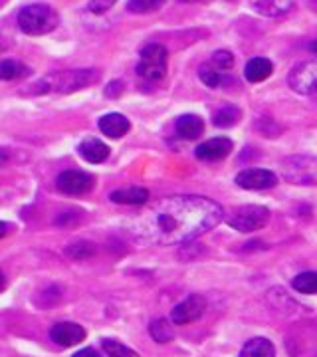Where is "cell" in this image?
I'll use <instances>...</instances> for the list:
<instances>
[{
	"label": "cell",
	"instance_id": "obj_1",
	"mask_svg": "<svg viewBox=\"0 0 317 357\" xmlns=\"http://www.w3.org/2000/svg\"><path fill=\"white\" fill-rule=\"evenodd\" d=\"M222 220L220 204L194 195L169 197L143 213L133 230L141 241L161 246L185 244L215 229Z\"/></svg>",
	"mask_w": 317,
	"mask_h": 357
},
{
	"label": "cell",
	"instance_id": "obj_2",
	"mask_svg": "<svg viewBox=\"0 0 317 357\" xmlns=\"http://www.w3.org/2000/svg\"><path fill=\"white\" fill-rule=\"evenodd\" d=\"M100 79V72L98 70H72V72H58V74H50V76L42 77L36 84L28 86L26 93H72V91H79V89L88 88L91 84H95Z\"/></svg>",
	"mask_w": 317,
	"mask_h": 357
},
{
	"label": "cell",
	"instance_id": "obj_3",
	"mask_svg": "<svg viewBox=\"0 0 317 357\" xmlns=\"http://www.w3.org/2000/svg\"><path fill=\"white\" fill-rule=\"evenodd\" d=\"M58 14L48 4H28L18 13V26L24 34L42 36L58 26Z\"/></svg>",
	"mask_w": 317,
	"mask_h": 357
},
{
	"label": "cell",
	"instance_id": "obj_4",
	"mask_svg": "<svg viewBox=\"0 0 317 357\" xmlns=\"http://www.w3.org/2000/svg\"><path fill=\"white\" fill-rule=\"evenodd\" d=\"M284 177L293 185H317V157L295 155L288 157L284 163Z\"/></svg>",
	"mask_w": 317,
	"mask_h": 357
},
{
	"label": "cell",
	"instance_id": "obj_5",
	"mask_svg": "<svg viewBox=\"0 0 317 357\" xmlns=\"http://www.w3.org/2000/svg\"><path fill=\"white\" fill-rule=\"evenodd\" d=\"M167 48L161 44H149L141 50L137 74L145 79H163L167 74Z\"/></svg>",
	"mask_w": 317,
	"mask_h": 357
},
{
	"label": "cell",
	"instance_id": "obj_6",
	"mask_svg": "<svg viewBox=\"0 0 317 357\" xmlns=\"http://www.w3.org/2000/svg\"><path fill=\"white\" fill-rule=\"evenodd\" d=\"M270 220V211L266 206H260V204H246L240 206L238 211H234L226 222L234 230H240V232H254V230L264 229Z\"/></svg>",
	"mask_w": 317,
	"mask_h": 357
},
{
	"label": "cell",
	"instance_id": "obj_7",
	"mask_svg": "<svg viewBox=\"0 0 317 357\" xmlns=\"http://www.w3.org/2000/svg\"><path fill=\"white\" fill-rule=\"evenodd\" d=\"M288 84L297 93H304V96L317 93V60H305L302 64L293 66Z\"/></svg>",
	"mask_w": 317,
	"mask_h": 357
},
{
	"label": "cell",
	"instance_id": "obj_8",
	"mask_svg": "<svg viewBox=\"0 0 317 357\" xmlns=\"http://www.w3.org/2000/svg\"><path fill=\"white\" fill-rule=\"evenodd\" d=\"M58 189L63 192V195H72V197H77V195H86L93 189V177L86 173V171H63L62 175L56 181Z\"/></svg>",
	"mask_w": 317,
	"mask_h": 357
},
{
	"label": "cell",
	"instance_id": "obj_9",
	"mask_svg": "<svg viewBox=\"0 0 317 357\" xmlns=\"http://www.w3.org/2000/svg\"><path fill=\"white\" fill-rule=\"evenodd\" d=\"M204 310H206V300L201 294H192L185 302L175 306L173 314H171V319L177 326H185V324H190V321H196L204 314Z\"/></svg>",
	"mask_w": 317,
	"mask_h": 357
},
{
	"label": "cell",
	"instance_id": "obj_10",
	"mask_svg": "<svg viewBox=\"0 0 317 357\" xmlns=\"http://www.w3.org/2000/svg\"><path fill=\"white\" fill-rule=\"evenodd\" d=\"M278 183L276 175L266 169H246L236 175V185L248 191H262V189H270Z\"/></svg>",
	"mask_w": 317,
	"mask_h": 357
},
{
	"label": "cell",
	"instance_id": "obj_11",
	"mask_svg": "<svg viewBox=\"0 0 317 357\" xmlns=\"http://www.w3.org/2000/svg\"><path fill=\"white\" fill-rule=\"evenodd\" d=\"M50 337L63 347H72V345H77L86 340V330L74 321H60L52 328Z\"/></svg>",
	"mask_w": 317,
	"mask_h": 357
},
{
	"label": "cell",
	"instance_id": "obj_12",
	"mask_svg": "<svg viewBox=\"0 0 317 357\" xmlns=\"http://www.w3.org/2000/svg\"><path fill=\"white\" fill-rule=\"evenodd\" d=\"M230 151H232V141L229 137H215L201 143L194 153L201 161H220L229 157Z\"/></svg>",
	"mask_w": 317,
	"mask_h": 357
},
{
	"label": "cell",
	"instance_id": "obj_13",
	"mask_svg": "<svg viewBox=\"0 0 317 357\" xmlns=\"http://www.w3.org/2000/svg\"><path fill=\"white\" fill-rule=\"evenodd\" d=\"M77 151L82 155V159H86L88 163H103L109 157V147L98 137H88L82 141Z\"/></svg>",
	"mask_w": 317,
	"mask_h": 357
},
{
	"label": "cell",
	"instance_id": "obj_14",
	"mask_svg": "<svg viewBox=\"0 0 317 357\" xmlns=\"http://www.w3.org/2000/svg\"><path fill=\"white\" fill-rule=\"evenodd\" d=\"M100 129H102L103 135H107L111 139H119L131 129V123H129V119H127L125 115L107 114L100 119Z\"/></svg>",
	"mask_w": 317,
	"mask_h": 357
},
{
	"label": "cell",
	"instance_id": "obj_15",
	"mask_svg": "<svg viewBox=\"0 0 317 357\" xmlns=\"http://www.w3.org/2000/svg\"><path fill=\"white\" fill-rule=\"evenodd\" d=\"M293 4H295V0H250V6L254 8V13L268 16V18L290 13Z\"/></svg>",
	"mask_w": 317,
	"mask_h": 357
},
{
	"label": "cell",
	"instance_id": "obj_16",
	"mask_svg": "<svg viewBox=\"0 0 317 357\" xmlns=\"http://www.w3.org/2000/svg\"><path fill=\"white\" fill-rule=\"evenodd\" d=\"M177 133L183 139H199L204 133V121L199 115H180L177 119Z\"/></svg>",
	"mask_w": 317,
	"mask_h": 357
},
{
	"label": "cell",
	"instance_id": "obj_17",
	"mask_svg": "<svg viewBox=\"0 0 317 357\" xmlns=\"http://www.w3.org/2000/svg\"><path fill=\"white\" fill-rule=\"evenodd\" d=\"M272 72H274V66H272V62L268 58H254L244 68V76L252 84L268 79V77L272 76Z\"/></svg>",
	"mask_w": 317,
	"mask_h": 357
},
{
	"label": "cell",
	"instance_id": "obj_18",
	"mask_svg": "<svg viewBox=\"0 0 317 357\" xmlns=\"http://www.w3.org/2000/svg\"><path fill=\"white\" fill-rule=\"evenodd\" d=\"M114 203L119 204H143L149 201V191L143 187H129V189H119L109 195Z\"/></svg>",
	"mask_w": 317,
	"mask_h": 357
},
{
	"label": "cell",
	"instance_id": "obj_19",
	"mask_svg": "<svg viewBox=\"0 0 317 357\" xmlns=\"http://www.w3.org/2000/svg\"><path fill=\"white\" fill-rule=\"evenodd\" d=\"M276 349L274 344L266 340V337H254L250 342H246V345L242 347L240 357H274Z\"/></svg>",
	"mask_w": 317,
	"mask_h": 357
},
{
	"label": "cell",
	"instance_id": "obj_20",
	"mask_svg": "<svg viewBox=\"0 0 317 357\" xmlns=\"http://www.w3.org/2000/svg\"><path fill=\"white\" fill-rule=\"evenodd\" d=\"M30 74V70L26 68L22 62L16 60H2L0 62V79L2 82H13V79H20Z\"/></svg>",
	"mask_w": 317,
	"mask_h": 357
},
{
	"label": "cell",
	"instance_id": "obj_21",
	"mask_svg": "<svg viewBox=\"0 0 317 357\" xmlns=\"http://www.w3.org/2000/svg\"><path fill=\"white\" fill-rule=\"evenodd\" d=\"M199 77H201V82H203L204 86H208V88H220V86H224V84L230 82L229 77H226V72L216 70L215 66H203L199 70Z\"/></svg>",
	"mask_w": 317,
	"mask_h": 357
},
{
	"label": "cell",
	"instance_id": "obj_22",
	"mask_svg": "<svg viewBox=\"0 0 317 357\" xmlns=\"http://www.w3.org/2000/svg\"><path fill=\"white\" fill-rule=\"evenodd\" d=\"M212 121H215L216 128H232L240 121V109L234 105H224L218 112H215Z\"/></svg>",
	"mask_w": 317,
	"mask_h": 357
},
{
	"label": "cell",
	"instance_id": "obj_23",
	"mask_svg": "<svg viewBox=\"0 0 317 357\" xmlns=\"http://www.w3.org/2000/svg\"><path fill=\"white\" fill-rule=\"evenodd\" d=\"M149 332H151L153 340H155L157 344H169V342L175 337L173 326H171L167 319H155L151 324V328H149Z\"/></svg>",
	"mask_w": 317,
	"mask_h": 357
},
{
	"label": "cell",
	"instance_id": "obj_24",
	"mask_svg": "<svg viewBox=\"0 0 317 357\" xmlns=\"http://www.w3.org/2000/svg\"><path fill=\"white\" fill-rule=\"evenodd\" d=\"M293 290L302 294H317V272H304L297 274L292 282Z\"/></svg>",
	"mask_w": 317,
	"mask_h": 357
},
{
	"label": "cell",
	"instance_id": "obj_25",
	"mask_svg": "<svg viewBox=\"0 0 317 357\" xmlns=\"http://www.w3.org/2000/svg\"><path fill=\"white\" fill-rule=\"evenodd\" d=\"M167 0H129L127 2V10L135 14H149L159 10Z\"/></svg>",
	"mask_w": 317,
	"mask_h": 357
},
{
	"label": "cell",
	"instance_id": "obj_26",
	"mask_svg": "<svg viewBox=\"0 0 317 357\" xmlns=\"http://www.w3.org/2000/svg\"><path fill=\"white\" fill-rule=\"evenodd\" d=\"M103 351L109 357H139L137 351H133L131 347H127L121 342H115V340H103Z\"/></svg>",
	"mask_w": 317,
	"mask_h": 357
},
{
	"label": "cell",
	"instance_id": "obj_27",
	"mask_svg": "<svg viewBox=\"0 0 317 357\" xmlns=\"http://www.w3.org/2000/svg\"><path fill=\"white\" fill-rule=\"evenodd\" d=\"M216 70H220V72H226L230 70L232 66H234V56L230 54L229 50H218L215 52V56H212V64Z\"/></svg>",
	"mask_w": 317,
	"mask_h": 357
},
{
	"label": "cell",
	"instance_id": "obj_28",
	"mask_svg": "<svg viewBox=\"0 0 317 357\" xmlns=\"http://www.w3.org/2000/svg\"><path fill=\"white\" fill-rule=\"evenodd\" d=\"M95 252V246L89 243H76V244H70V248H68V256H72V258H76V260H84V258H88Z\"/></svg>",
	"mask_w": 317,
	"mask_h": 357
},
{
	"label": "cell",
	"instance_id": "obj_29",
	"mask_svg": "<svg viewBox=\"0 0 317 357\" xmlns=\"http://www.w3.org/2000/svg\"><path fill=\"white\" fill-rule=\"evenodd\" d=\"M115 2H117V0H91L88 4V10L93 14H103L107 13Z\"/></svg>",
	"mask_w": 317,
	"mask_h": 357
},
{
	"label": "cell",
	"instance_id": "obj_30",
	"mask_svg": "<svg viewBox=\"0 0 317 357\" xmlns=\"http://www.w3.org/2000/svg\"><path fill=\"white\" fill-rule=\"evenodd\" d=\"M123 91V84L121 82H111L107 89H105V96H109V98H117L119 93Z\"/></svg>",
	"mask_w": 317,
	"mask_h": 357
},
{
	"label": "cell",
	"instance_id": "obj_31",
	"mask_svg": "<svg viewBox=\"0 0 317 357\" xmlns=\"http://www.w3.org/2000/svg\"><path fill=\"white\" fill-rule=\"evenodd\" d=\"M72 357H100V354L91 347H86V349H79L77 354H74Z\"/></svg>",
	"mask_w": 317,
	"mask_h": 357
},
{
	"label": "cell",
	"instance_id": "obj_32",
	"mask_svg": "<svg viewBox=\"0 0 317 357\" xmlns=\"http://www.w3.org/2000/svg\"><path fill=\"white\" fill-rule=\"evenodd\" d=\"M8 159H10V151L8 149H2L0 147V167H4L8 163Z\"/></svg>",
	"mask_w": 317,
	"mask_h": 357
},
{
	"label": "cell",
	"instance_id": "obj_33",
	"mask_svg": "<svg viewBox=\"0 0 317 357\" xmlns=\"http://www.w3.org/2000/svg\"><path fill=\"white\" fill-rule=\"evenodd\" d=\"M6 234H8V225L0 220V238H2V236H6Z\"/></svg>",
	"mask_w": 317,
	"mask_h": 357
},
{
	"label": "cell",
	"instance_id": "obj_34",
	"mask_svg": "<svg viewBox=\"0 0 317 357\" xmlns=\"http://www.w3.org/2000/svg\"><path fill=\"white\" fill-rule=\"evenodd\" d=\"M309 50L314 52V54H317V40H314V42L309 44Z\"/></svg>",
	"mask_w": 317,
	"mask_h": 357
},
{
	"label": "cell",
	"instance_id": "obj_35",
	"mask_svg": "<svg viewBox=\"0 0 317 357\" xmlns=\"http://www.w3.org/2000/svg\"><path fill=\"white\" fill-rule=\"evenodd\" d=\"M4 288V274H2V270H0V290Z\"/></svg>",
	"mask_w": 317,
	"mask_h": 357
},
{
	"label": "cell",
	"instance_id": "obj_36",
	"mask_svg": "<svg viewBox=\"0 0 317 357\" xmlns=\"http://www.w3.org/2000/svg\"><path fill=\"white\" fill-rule=\"evenodd\" d=\"M189 2H192V0H189Z\"/></svg>",
	"mask_w": 317,
	"mask_h": 357
}]
</instances>
